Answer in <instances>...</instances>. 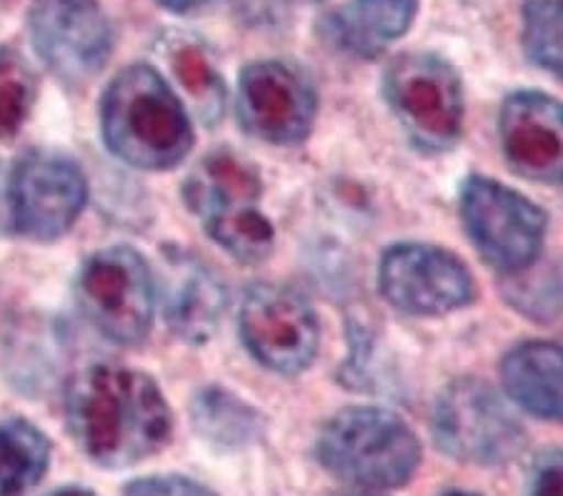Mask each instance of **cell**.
I'll return each mask as SVG.
<instances>
[{
    "label": "cell",
    "instance_id": "15",
    "mask_svg": "<svg viewBox=\"0 0 563 496\" xmlns=\"http://www.w3.org/2000/svg\"><path fill=\"white\" fill-rule=\"evenodd\" d=\"M161 296L168 329L186 344L196 346L213 339L229 304L221 278L186 251L166 254Z\"/></svg>",
    "mask_w": 563,
    "mask_h": 496
},
{
    "label": "cell",
    "instance_id": "14",
    "mask_svg": "<svg viewBox=\"0 0 563 496\" xmlns=\"http://www.w3.org/2000/svg\"><path fill=\"white\" fill-rule=\"evenodd\" d=\"M506 164L539 184H563V103L539 90L508 96L498 115Z\"/></svg>",
    "mask_w": 563,
    "mask_h": 496
},
{
    "label": "cell",
    "instance_id": "12",
    "mask_svg": "<svg viewBox=\"0 0 563 496\" xmlns=\"http://www.w3.org/2000/svg\"><path fill=\"white\" fill-rule=\"evenodd\" d=\"M86 196L84 170L68 156L53 151L25 153L8 180L13 229L33 241H56L78 221Z\"/></svg>",
    "mask_w": 563,
    "mask_h": 496
},
{
    "label": "cell",
    "instance_id": "24",
    "mask_svg": "<svg viewBox=\"0 0 563 496\" xmlns=\"http://www.w3.org/2000/svg\"><path fill=\"white\" fill-rule=\"evenodd\" d=\"M123 496H216L211 489L186 476H145L125 486Z\"/></svg>",
    "mask_w": 563,
    "mask_h": 496
},
{
    "label": "cell",
    "instance_id": "25",
    "mask_svg": "<svg viewBox=\"0 0 563 496\" xmlns=\"http://www.w3.org/2000/svg\"><path fill=\"white\" fill-rule=\"evenodd\" d=\"M13 229L11 221V201H8V184L3 178V170H0V231Z\"/></svg>",
    "mask_w": 563,
    "mask_h": 496
},
{
    "label": "cell",
    "instance_id": "2",
    "mask_svg": "<svg viewBox=\"0 0 563 496\" xmlns=\"http://www.w3.org/2000/svg\"><path fill=\"white\" fill-rule=\"evenodd\" d=\"M101 129L113 156L145 170L174 168L194 148L184 103L151 66H131L113 78L101 103Z\"/></svg>",
    "mask_w": 563,
    "mask_h": 496
},
{
    "label": "cell",
    "instance_id": "11",
    "mask_svg": "<svg viewBox=\"0 0 563 496\" xmlns=\"http://www.w3.org/2000/svg\"><path fill=\"white\" fill-rule=\"evenodd\" d=\"M378 291L394 309L411 316H443L476 299L466 264L426 243H398L380 256Z\"/></svg>",
    "mask_w": 563,
    "mask_h": 496
},
{
    "label": "cell",
    "instance_id": "28",
    "mask_svg": "<svg viewBox=\"0 0 563 496\" xmlns=\"http://www.w3.org/2000/svg\"><path fill=\"white\" fill-rule=\"evenodd\" d=\"M439 496H481V494L463 492V489H449V492H443V494H439Z\"/></svg>",
    "mask_w": 563,
    "mask_h": 496
},
{
    "label": "cell",
    "instance_id": "9",
    "mask_svg": "<svg viewBox=\"0 0 563 496\" xmlns=\"http://www.w3.org/2000/svg\"><path fill=\"white\" fill-rule=\"evenodd\" d=\"M241 339L251 356L276 374H301L313 364L321 327L313 306L294 288L258 284L241 306Z\"/></svg>",
    "mask_w": 563,
    "mask_h": 496
},
{
    "label": "cell",
    "instance_id": "10",
    "mask_svg": "<svg viewBox=\"0 0 563 496\" xmlns=\"http://www.w3.org/2000/svg\"><path fill=\"white\" fill-rule=\"evenodd\" d=\"M29 29L45 68L68 86L86 84L111 58L113 31L98 0H31Z\"/></svg>",
    "mask_w": 563,
    "mask_h": 496
},
{
    "label": "cell",
    "instance_id": "27",
    "mask_svg": "<svg viewBox=\"0 0 563 496\" xmlns=\"http://www.w3.org/2000/svg\"><path fill=\"white\" fill-rule=\"evenodd\" d=\"M48 496H96V494L88 489H80V486H63V489L51 492Z\"/></svg>",
    "mask_w": 563,
    "mask_h": 496
},
{
    "label": "cell",
    "instance_id": "22",
    "mask_svg": "<svg viewBox=\"0 0 563 496\" xmlns=\"http://www.w3.org/2000/svg\"><path fill=\"white\" fill-rule=\"evenodd\" d=\"M174 70L180 84L188 90V96L196 101L198 115L206 123H213L223 113L225 90L223 80L218 78L211 63L196 48H184L174 56Z\"/></svg>",
    "mask_w": 563,
    "mask_h": 496
},
{
    "label": "cell",
    "instance_id": "21",
    "mask_svg": "<svg viewBox=\"0 0 563 496\" xmlns=\"http://www.w3.org/2000/svg\"><path fill=\"white\" fill-rule=\"evenodd\" d=\"M35 103V76L21 56L0 51V139H13Z\"/></svg>",
    "mask_w": 563,
    "mask_h": 496
},
{
    "label": "cell",
    "instance_id": "13",
    "mask_svg": "<svg viewBox=\"0 0 563 496\" xmlns=\"http://www.w3.org/2000/svg\"><path fill=\"white\" fill-rule=\"evenodd\" d=\"M318 113V96L306 70L284 60H261L239 78V119L251 135L296 146L308 139Z\"/></svg>",
    "mask_w": 563,
    "mask_h": 496
},
{
    "label": "cell",
    "instance_id": "23",
    "mask_svg": "<svg viewBox=\"0 0 563 496\" xmlns=\"http://www.w3.org/2000/svg\"><path fill=\"white\" fill-rule=\"evenodd\" d=\"M526 496H563V449H549L533 459Z\"/></svg>",
    "mask_w": 563,
    "mask_h": 496
},
{
    "label": "cell",
    "instance_id": "18",
    "mask_svg": "<svg viewBox=\"0 0 563 496\" xmlns=\"http://www.w3.org/2000/svg\"><path fill=\"white\" fill-rule=\"evenodd\" d=\"M51 441L23 419L0 423V496H23L48 472Z\"/></svg>",
    "mask_w": 563,
    "mask_h": 496
},
{
    "label": "cell",
    "instance_id": "3",
    "mask_svg": "<svg viewBox=\"0 0 563 496\" xmlns=\"http://www.w3.org/2000/svg\"><path fill=\"white\" fill-rule=\"evenodd\" d=\"M316 456L335 480L363 489H398L419 472L421 444L396 414L353 406L323 423Z\"/></svg>",
    "mask_w": 563,
    "mask_h": 496
},
{
    "label": "cell",
    "instance_id": "16",
    "mask_svg": "<svg viewBox=\"0 0 563 496\" xmlns=\"http://www.w3.org/2000/svg\"><path fill=\"white\" fill-rule=\"evenodd\" d=\"M419 13V0H349L325 18V35L335 48L356 58H378L401 41Z\"/></svg>",
    "mask_w": 563,
    "mask_h": 496
},
{
    "label": "cell",
    "instance_id": "1",
    "mask_svg": "<svg viewBox=\"0 0 563 496\" xmlns=\"http://www.w3.org/2000/svg\"><path fill=\"white\" fill-rule=\"evenodd\" d=\"M66 423L78 449L106 469L133 466L168 444L174 417L148 374L93 364L70 378Z\"/></svg>",
    "mask_w": 563,
    "mask_h": 496
},
{
    "label": "cell",
    "instance_id": "8",
    "mask_svg": "<svg viewBox=\"0 0 563 496\" xmlns=\"http://www.w3.org/2000/svg\"><path fill=\"white\" fill-rule=\"evenodd\" d=\"M461 219L481 258L501 274H519L539 258L547 213L494 178L471 176L461 186Z\"/></svg>",
    "mask_w": 563,
    "mask_h": 496
},
{
    "label": "cell",
    "instance_id": "5",
    "mask_svg": "<svg viewBox=\"0 0 563 496\" xmlns=\"http://www.w3.org/2000/svg\"><path fill=\"white\" fill-rule=\"evenodd\" d=\"M384 96L408 139L423 151H449L463 131V86L456 68L431 51L390 63Z\"/></svg>",
    "mask_w": 563,
    "mask_h": 496
},
{
    "label": "cell",
    "instance_id": "19",
    "mask_svg": "<svg viewBox=\"0 0 563 496\" xmlns=\"http://www.w3.org/2000/svg\"><path fill=\"white\" fill-rule=\"evenodd\" d=\"M190 417L198 434L221 449H243L261 434V417L231 392L208 386L190 404Z\"/></svg>",
    "mask_w": 563,
    "mask_h": 496
},
{
    "label": "cell",
    "instance_id": "4",
    "mask_svg": "<svg viewBox=\"0 0 563 496\" xmlns=\"http://www.w3.org/2000/svg\"><path fill=\"white\" fill-rule=\"evenodd\" d=\"M261 194L256 166L229 148L208 153L184 188L188 209L203 221L208 236L243 264H261L274 251V225L258 209Z\"/></svg>",
    "mask_w": 563,
    "mask_h": 496
},
{
    "label": "cell",
    "instance_id": "6",
    "mask_svg": "<svg viewBox=\"0 0 563 496\" xmlns=\"http://www.w3.org/2000/svg\"><path fill=\"white\" fill-rule=\"evenodd\" d=\"M76 301L113 344L145 341L156 313V284L145 258L129 246L103 249L78 271Z\"/></svg>",
    "mask_w": 563,
    "mask_h": 496
},
{
    "label": "cell",
    "instance_id": "7",
    "mask_svg": "<svg viewBox=\"0 0 563 496\" xmlns=\"http://www.w3.org/2000/svg\"><path fill=\"white\" fill-rule=\"evenodd\" d=\"M433 439L449 456L476 466L511 464L529 444L521 421L478 378H459L439 396Z\"/></svg>",
    "mask_w": 563,
    "mask_h": 496
},
{
    "label": "cell",
    "instance_id": "26",
    "mask_svg": "<svg viewBox=\"0 0 563 496\" xmlns=\"http://www.w3.org/2000/svg\"><path fill=\"white\" fill-rule=\"evenodd\" d=\"M158 3L163 8H168L170 13H188V11H194V8L206 5L208 0H158Z\"/></svg>",
    "mask_w": 563,
    "mask_h": 496
},
{
    "label": "cell",
    "instance_id": "17",
    "mask_svg": "<svg viewBox=\"0 0 563 496\" xmlns=\"http://www.w3.org/2000/svg\"><path fill=\"white\" fill-rule=\"evenodd\" d=\"M501 384L531 417L563 423V349L551 341H526L501 361Z\"/></svg>",
    "mask_w": 563,
    "mask_h": 496
},
{
    "label": "cell",
    "instance_id": "20",
    "mask_svg": "<svg viewBox=\"0 0 563 496\" xmlns=\"http://www.w3.org/2000/svg\"><path fill=\"white\" fill-rule=\"evenodd\" d=\"M521 21L526 56L563 80V0H526Z\"/></svg>",
    "mask_w": 563,
    "mask_h": 496
}]
</instances>
